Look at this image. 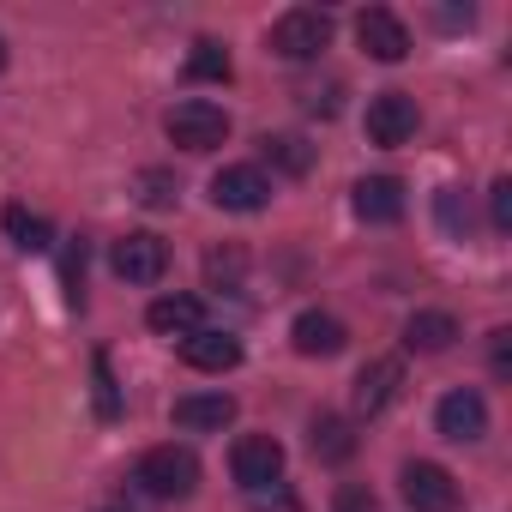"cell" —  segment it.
Returning a JSON list of instances; mask_svg holds the SVG:
<instances>
[{
    "label": "cell",
    "instance_id": "6da1fadb",
    "mask_svg": "<svg viewBox=\"0 0 512 512\" xmlns=\"http://www.w3.org/2000/svg\"><path fill=\"white\" fill-rule=\"evenodd\" d=\"M133 482L151 494V500H187L193 488H199V458L187 452V446H151L145 458H139V470H133Z\"/></svg>",
    "mask_w": 512,
    "mask_h": 512
},
{
    "label": "cell",
    "instance_id": "7a4b0ae2",
    "mask_svg": "<svg viewBox=\"0 0 512 512\" xmlns=\"http://www.w3.org/2000/svg\"><path fill=\"white\" fill-rule=\"evenodd\" d=\"M326 49H332V19L320 7H290L272 25V55H284V61H320Z\"/></svg>",
    "mask_w": 512,
    "mask_h": 512
},
{
    "label": "cell",
    "instance_id": "3957f363",
    "mask_svg": "<svg viewBox=\"0 0 512 512\" xmlns=\"http://www.w3.org/2000/svg\"><path fill=\"white\" fill-rule=\"evenodd\" d=\"M163 127H169V139H175L181 151H217V145L229 139V115H223L217 103H205V97L175 103Z\"/></svg>",
    "mask_w": 512,
    "mask_h": 512
},
{
    "label": "cell",
    "instance_id": "277c9868",
    "mask_svg": "<svg viewBox=\"0 0 512 512\" xmlns=\"http://www.w3.org/2000/svg\"><path fill=\"white\" fill-rule=\"evenodd\" d=\"M211 205H217V211H266V205H272L266 169H253V163L217 169V175H211Z\"/></svg>",
    "mask_w": 512,
    "mask_h": 512
},
{
    "label": "cell",
    "instance_id": "5b68a950",
    "mask_svg": "<svg viewBox=\"0 0 512 512\" xmlns=\"http://www.w3.org/2000/svg\"><path fill=\"white\" fill-rule=\"evenodd\" d=\"M229 470H235L241 488H266V482L284 476V446H278L272 434H241V440L229 446Z\"/></svg>",
    "mask_w": 512,
    "mask_h": 512
},
{
    "label": "cell",
    "instance_id": "8992f818",
    "mask_svg": "<svg viewBox=\"0 0 512 512\" xmlns=\"http://www.w3.org/2000/svg\"><path fill=\"white\" fill-rule=\"evenodd\" d=\"M416 97L410 91H380V97H368V139L374 145H404V139H416Z\"/></svg>",
    "mask_w": 512,
    "mask_h": 512
},
{
    "label": "cell",
    "instance_id": "52a82bcc",
    "mask_svg": "<svg viewBox=\"0 0 512 512\" xmlns=\"http://www.w3.org/2000/svg\"><path fill=\"white\" fill-rule=\"evenodd\" d=\"M404 500L416 512H458V482L446 464H428V458H410L404 464Z\"/></svg>",
    "mask_w": 512,
    "mask_h": 512
},
{
    "label": "cell",
    "instance_id": "ba28073f",
    "mask_svg": "<svg viewBox=\"0 0 512 512\" xmlns=\"http://www.w3.org/2000/svg\"><path fill=\"white\" fill-rule=\"evenodd\" d=\"M109 260H115V278H127V284H157L163 266H169V247H163L151 229H133V235L115 241Z\"/></svg>",
    "mask_w": 512,
    "mask_h": 512
},
{
    "label": "cell",
    "instance_id": "9c48e42d",
    "mask_svg": "<svg viewBox=\"0 0 512 512\" xmlns=\"http://www.w3.org/2000/svg\"><path fill=\"white\" fill-rule=\"evenodd\" d=\"M356 43H362L374 61H386V67L410 55V31H404V19H398V13H386V7L356 13Z\"/></svg>",
    "mask_w": 512,
    "mask_h": 512
},
{
    "label": "cell",
    "instance_id": "30bf717a",
    "mask_svg": "<svg viewBox=\"0 0 512 512\" xmlns=\"http://www.w3.org/2000/svg\"><path fill=\"white\" fill-rule=\"evenodd\" d=\"M434 422H440V434L446 440H458V446H470V440H482L488 434V404H482V392H446L440 398V410H434Z\"/></svg>",
    "mask_w": 512,
    "mask_h": 512
},
{
    "label": "cell",
    "instance_id": "8fae6325",
    "mask_svg": "<svg viewBox=\"0 0 512 512\" xmlns=\"http://www.w3.org/2000/svg\"><path fill=\"white\" fill-rule=\"evenodd\" d=\"M350 205L362 223H398L404 217V181L398 175H362L350 187Z\"/></svg>",
    "mask_w": 512,
    "mask_h": 512
},
{
    "label": "cell",
    "instance_id": "7c38bea8",
    "mask_svg": "<svg viewBox=\"0 0 512 512\" xmlns=\"http://www.w3.org/2000/svg\"><path fill=\"white\" fill-rule=\"evenodd\" d=\"M181 362L187 368H199V374H229V368H241V338H229V332H187L181 338Z\"/></svg>",
    "mask_w": 512,
    "mask_h": 512
},
{
    "label": "cell",
    "instance_id": "4fadbf2b",
    "mask_svg": "<svg viewBox=\"0 0 512 512\" xmlns=\"http://www.w3.org/2000/svg\"><path fill=\"white\" fill-rule=\"evenodd\" d=\"M404 386V362L398 356H374L362 374H356V416H380Z\"/></svg>",
    "mask_w": 512,
    "mask_h": 512
},
{
    "label": "cell",
    "instance_id": "5bb4252c",
    "mask_svg": "<svg viewBox=\"0 0 512 512\" xmlns=\"http://www.w3.org/2000/svg\"><path fill=\"white\" fill-rule=\"evenodd\" d=\"M452 344H458V320H452L446 308H416V314L404 320V350L440 356V350H452Z\"/></svg>",
    "mask_w": 512,
    "mask_h": 512
},
{
    "label": "cell",
    "instance_id": "9a60e30c",
    "mask_svg": "<svg viewBox=\"0 0 512 512\" xmlns=\"http://www.w3.org/2000/svg\"><path fill=\"white\" fill-rule=\"evenodd\" d=\"M290 344H296L302 356H338V350L350 344V332H344V320H332V314L308 308V314H296V326H290Z\"/></svg>",
    "mask_w": 512,
    "mask_h": 512
},
{
    "label": "cell",
    "instance_id": "2e32d148",
    "mask_svg": "<svg viewBox=\"0 0 512 512\" xmlns=\"http://www.w3.org/2000/svg\"><path fill=\"white\" fill-rule=\"evenodd\" d=\"M229 422H235V398L229 392H187V398H175V428L211 434V428H229Z\"/></svg>",
    "mask_w": 512,
    "mask_h": 512
},
{
    "label": "cell",
    "instance_id": "e0dca14e",
    "mask_svg": "<svg viewBox=\"0 0 512 512\" xmlns=\"http://www.w3.org/2000/svg\"><path fill=\"white\" fill-rule=\"evenodd\" d=\"M308 446H314L320 464H344V458H356V422L338 416V410H320L314 428H308Z\"/></svg>",
    "mask_w": 512,
    "mask_h": 512
},
{
    "label": "cell",
    "instance_id": "ac0fdd59",
    "mask_svg": "<svg viewBox=\"0 0 512 512\" xmlns=\"http://www.w3.org/2000/svg\"><path fill=\"white\" fill-rule=\"evenodd\" d=\"M199 320H205L199 296H157V302L145 308V326L163 332V338H187V332H199Z\"/></svg>",
    "mask_w": 512,
    "mask_h": 512
},
{
    "label": "cell",
    "instance_id": "d6986e66",
    "mask_svg": "<svg viewBox=\"0 0 512 512\" xmlns=\"http://www.w3.org/2000/svg\"><path fill=\"white\" fill-rule=\"evenodd\" d=\"M187 79H199V85H229V79H235L229 49H223V43H211V37H199V43H193V55H187Z\"/></svg>",
    "mask_w": 512,
    "mask_h": 512
},
{
    "label": "cell",
    "instance_id": "ffe728a7",
    "mask_svg": "<svg viewBox=\"0 0 512 512\" xmlns=\"http://www.w3.org/2000/svg\"><path fill=\"white\" fill-rule=\"evenodd\" d=\"M0 223H7L13 247H25V253H43V247H49V223H43V217H31L25 205H7V211H0Z\"/></svg>",
    "mask_w": 512,
    "mask_h": 512
},
{
    "label": "cell",
    "instance_id": "44dd1931",
    "mask_svg": "<svg viewBox=\"0 0 512 512\" xmlns=\"http://www.w3.org/2000/svg\"><path fill=\"white\" fill-rule=\"evenodd\" d=\"M260 145H266V157H272L278 169H290V175H308V163H314L308 139H296V133H266Z\"/></svg>",
    "mask_w": 512,
    "mask_h": 512
},
{
    "label": "cell",
    "instance_id": "7402d4cb",
    "mask_svg": "<svg viewBox=\"0 0 512 512\" xmlns=\"http://www.w3.org/2000/svg\"><path fill=\"white\" fill-rule=\"evenodd\" d=\"M247 506H253V512H302V500H296L290 488H278V482H266V488H247Z\"/></svg>",
    "mask_w": 512,
    "mask_h": 512
},
{
    "label": "cell",
    "instance_id": "603a6c76",
    "mask_svg": "<svg viewBox=\"0 0 512 512\" xmlns=\"http://www.w3.org/2000/svg\"><path fill=\"white\" fill-rule=\"evenodd\" d=\"M332 512H380V500H374V488H368V482H338Z\"/></svg>",
    "mask_w": 512,
    "mask_h": 512
},
{
    "label": "cell",
    "instance_id": "cb8c5ba5",
    "mask_svg": "<svg viewBox=\"0 0 512 512\" xmlns=\"http://www.w3.org/2000/svg\"><path fill=\"white\" fill-rule=\"evenodd\" d=\"M91 374H97V416H121V392H115L109 356H97V362H91Z\"/></svg>",
    "mask_w": 512,
    "mask_h": 512
},
{
    "label": "cell",
    "instance_id": "d4e9b609",
    "mask_svg": "<svg viewBox=\"0 0 512 512\" xmlns=\"http://www.w3.org/2000/svg\"><path fill=\"white\" fill-rule=\"evenodd\" d=\"M139 187H145V193H139L145 205H175V181H169L163 169H145V175H139Z\"/></svg>",
    "mask_w": 512,
    "mask_h": 512
},
{
    "label": "cell",
    "instance_id": "484cf974",
    "mask_svg": "<svg viewBox=\"0 0 512 512\" xmlns=\"http://www.w3.org/2000/svg\"><path fill=\"white\" fill-rule=\"evenodd\" d=\"M440 223H446V229L464 241V229H470V211L458 205V187H446V193H440Z\"/></svg>",
    "mask_w": 512,
    "mask_h": 512
},
{
    "label": "cell",
    "instance_id": "4316f807",
    "mask_svg": "<svg viewBox=\"0 0 512 512\" xmlns=\"http://www.w3.org/2000/svg\"><path fill=\"white\" fill-rule=\"evenodd\" d=\"M488 205H494V229L506 235V229H512V181H506V175L494 181V193H488Z\"/></svg>",
    "mask_w": 512,
    "mask_h": 512
},
{
    "label": "cell",
    "instance_id": "83f0119b",
    "mask_svg": "<svg viewBox=\"0 0 512 512\" xmlns=\"http://www.w3.org/2000/svg\"><path fill=\"white\" fill-rule=\"evenodd\" d=\"M61 278H67V296L79 302V284H85V241H73V247H67V266H61Z\"/></svg>",
    "mask_w": 512,
    "mask_h": 512
},
{
    "label": "cell",
    "instance_id": "f1b7e54d",
    "mask_svg": "<svg viewBox=\"0 0 512 512\" xmlns=\"http://www.w3.org/2000/svg\"><path fill=\"white\" fill-rule=\"evenodd\" d=\"M488 362H494L500 380L512 374V332H494V338H488Z\"/></svg>",
    "mask_w": 512,
    "mask_h": 512
},
{
    "label": "cell",
    "instance_id": "f546056e",
    "mask_svg": "<svg viewBox=\"0 0 512 512\" xmlns=\"http://www.w3.org/2000/svg\"><path fill=\"white\" fill-rule=\"evenodd\" d=\"M205 272H211V278H229V284H235V278H241V253H211V260H205Z\"/></svg>",
    "mask_w": 512,
    "mask_h": 512
},
{
    "label": "cell",
    "instance_id": "4dcf8cb0",
    "mask_svg": "<svg viewBox=\"0 0 512 512\" xmlns=\"http://www.w3.org/2000/svg\"><path fill=\"white\" fill-rule=\"evenodd\" d=\"M0 67H7V37H0Z\"/></svg>",
    "mask_w": 512,
    "mask_h": 512
},
{
    "label": "cell",
    "instance_id": "1f68e13d",
    "mask_svg": "<svg viewBox=\"0 0 512 512\" xmlns=\"http://www.w3.org/2000/svg\"><path fill=\"white\" fill-rule=\"evenodd\" d=\"M103 512H127V506H103Z\"/></svg>",
    "mask_w": 512,
    "mask_h": 512
}]
</instances>
